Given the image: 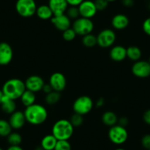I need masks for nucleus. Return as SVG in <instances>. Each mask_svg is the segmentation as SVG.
Segmentation results:
<instances>
[{
    "mask_svg": "<svg viewBox=\"0 0 150 150\" xmlns=\"http://www.w3.org/2000/svg\"><path fill=\"white\" fill-rule=\"evenodd\" d=\"M142 52L141 49L137 46H129L127 48V57L130 60L136 62L141 60Z\"/></svg>",
    "mask_w": 150,
    "mask_h": 150,
    "instance_id": "b1692460",
    "label": "nucleus"
},
{
    "mask_svg": "<svg viewBox=\"0 0 150 150\" xmlns=\"http://www.w3.org/2000/svg\"><path fill=\"white\" fill-rule=\"evenodd\" d=\"M148 62H149V63H150V57H149V60H148Z\"/></svg>",
    "mask_w": 150,
    "mask_h": 150,
    "instance_id": "de8ad7c7",
    "label": "nucleus"
},
{
    "mask_svg": "<svg viewBox=\"0 0 150 150\" xmlns=\"http://www.w3.org/2000/svg\"><path fill=\"white\" fill-rule=\"evenodd\" d=\"M128 123H129V121H128L127 118L126 117H122L118 120V125H121V126L124 127H126L127 126Z\"/></svg>",
    "mask_w": 150,
    "mask_h": 150,
    "instance_id": "e433bc0d",
    "label": "nucleus"
},
{
    "mask_svg": "<svg viewBox=\"0 0 150 150\" xmlns=\"http://www.w3.org/2000/svg\"><path fill=\"white\" fill-rule=\"evenodd\" d=\"M104 104H105V99H104L103 98H99L97 100V102H96V105L97 107H99V108H100V107L103 106Z\"/></svg>",
    "mask_w": 150,
    "mask_h": 150,
    "instance_id": "a19ab883",
    "label": "nucleus"
},
{
    "mask_svg": "<svg viewBox=\"0 0 150 150\" xmlns=\"http://www.w3.org/2000/svg\"><path fill=\"white\" fill-rule=\"evenodd\" d=\"M93 102L88 96H80L75 99L72 108L75 113L85 116L92 110L93 108Z\"/></svg>",
    "mask_w": 150,
    "mask_h": 150,
    "instance_id": "20e7f679",
    "label": "nucleus"
},
{
    "mask_svg": "<svg viewBox=\"0 0 150 150\" xmlns=\"http://www.w3.org/2000/svg\"><path fill=\"white\" fill-rule=\"evenodd\" d=\"M7 150H24L20 146H10Z\"/></svg>",
    "mask_w": 150,
    "mask_h": 150,
    "instance_id": "79ce46f5",
    "label": "nucleus"
},
{
    "mask_svg": "<svg viewBox=\"0 0 150 150\" xmlns=\"http://www.w3.org/2000/svg\"><path fill=\"white\" fill-rule=\"evenodd\" d=\"M16 10L23 18H30L35 14L37 5L35 0H17Z\"/></svg>",
    "mask_w": 150,
    "mask_h": 150,
    "instance_id": "423d86ee",
    "label": "nucleus"
},
{
    "mask_svg": "<svg viewBox=\"0 0 150 150\" xmlns=\"http://www.w3.org/2000/svg\"><path fill=\"white\" fill-rule=\"evenodd\" d=\"M9 123L13 129H20L24 126L27 122L24 112L20 110H16L11 114L9 118Z\"/></svg>",
    "mask_w": 150,
    "mask_h": 150,
    "instance_id": "2eb2a0df",
    "label": "nucleus"
},
{
    "mask_svg": "<svg viewBox=\"0 0 150 150\" xmlns=\"http://www.w3.org/2000/svg\"><path fill=\"white\" fill-rule=\"evenodd\" d=\"M71 125H73L74 127H79L81 126L84 122V119H83V116L78 114V113H74L71 116L70 119H69Z\"/></svg>",
    "mask_w": 150,
    "mask_h": 150,
    "instance_id": "c756f323",
    "label": "nucleus"
},
{
    "mask_svg": "<svg viewBox=\"0 0 150 150\" xmlns=\"http://www.w3.org/2000/svg\"><path fill=\"white\" fill-rule=\"evenodd\" d=\"M20 99H21V103H22V105H24L25 108H27V107H29L30 106V105L35 103V93L26 89V90L24 91V93H23V94L21 95V97H20Z\"/></svg>",
    "mask_w": 150,
    "mask_h": 150,
    "instance_id": "5701e85b",
    "label": "nucleus"
},
{
    "mask_svg": "<svg viewBox=\"0 0 150 150\" xmlns=\"http://www.w3.org/2000/svg\"><path fill=\"white\" fill-rule=\"evenodd\" d=\"M115 150H126V149H123V148H117V149H116Z\"/></svg>",
    "mask_w": 150,
    "mask_h": 150,
    "instance_id": "a18cd8bd",
    "label": "nucleus"
},
{
    "mask_svg": "<svg viewBox=\"0 0 150 150\" xmlns=\"http://www.w3.org/2000/svg\"><path fill=\"white\" fill-rule=\"evenodd\" d=\"M77 36V34L72 27L67 29L63 32V38L66 41H72Z\"/></svg>",
    "mask_w": 150,
    "mask_h": 150,
    "instance_id": "7c9ffc66",
    "label": "nucleus"
},
{
    "mask_svg": "<svg viewBox=\"0 0 150 150\" xmlns=\"http://www.w3.org/2000/svg\"><path fill=\"white\" fill-rule=\"evenodd\" d=\"M143 120L146 125H150V109L147 110L144 112L143 115Z\"/></svg>",
    "mask_w": 150,
    "mask_h": 150,
    "instance_id": "c9c22d12",
    "label": "nucleus"
},
{
    "mask_svg": "<svg viewBox=\"0 0 150 150\" xmlns=\"http://www.w3.org/2000/svg\"><path fill=\"white\" fill-rule=\"evenodd\" d=\"M13 51L9 44L0 43V66H7L12 61Z\"/></svg>",
    "mask_w": 150,
    "mask_h": 150,
    "instance_id": "ddd939ff",
    "label": "nucleus"
},
{
    "mask_svg": "<svg viewBox=\"0 0 150 150\" xmlns=\"http://www.w3.org/2000/svg\"><path fill=\"white\" fill-rule=\"evenodd\" d=\"M7 138L8 144L11 146H20L22 142V136L16 132H12Z\"/></svg>",
    "mask_w": 150,
    "mask_h": 150,
    "instance_id": "cd10ccee",
    "label": "nucleus"
},
{
    "mask_svg": "<svg viewBox=\"0 0 150 150\" xmlns=\"http://www.w3.org/2000/svg\"><path fill=\"white\" fill-rule=\"evenodd\" d=\"M27 122L32 125H41L47 121L48 112L44 105L35 103L27 107L24 111Z\"/></svg>",
    "mask_w": 150,
    "mask_h": 150,
    "instance_id": "f257e3e1",
    "label": "nucleus"
},
{
    "mask_svg": "<svg viewBox=\"0 0 150 150\" xmlns=\"http://www.w3.org/2000/svg\"><path fill=\"white\" fill-rule=\"evenodd\" d=\"M24 83H25L26 89L31 91L34 93L42 91L43 87L45 84L44 79L38 75H31L27 77Z\"/></svg>",
    "mask_w": 150,
    "mask_h": 150,
    "instance_id": "f8f14e48",
    "label": "nucleus"
},
{
    "mask_svg": "<svg viewBox=\"0 0 150 150\" xmlns=\"http://www.w3.org/2000/svg\"><path fill=\"white\" fill-rule=\"evenodd\" d=\"M0 150H3L2 148H0Z\"/></svg>",
    "mask_w": 150,
    "mask_h": 150,
    "instance_id": "09e8293b",
    "label": "nucleus"
},
{
    "mask_svg": "<svg viewBox=\"0 0 150 150\" xmlns=\"http://www.w3.org/2000/svg\"><path fill=\"white\" fill-rule=\"evenodd\" d=\"M97 45L102 48H110L113 46L116 40V34L112 29H104L96 35Z\"/></svg>",
    "mask_w": 150,
    "mask_h": 150,
    "instance_id": "6e6552de",
    "label": "nucleus"
},
{
    "mask_svg": "<svg viewBox=\"0 0 150 150\" xmlns=\"http://www.w3.org/2000/svg\"><path fill=\"white\" fill-rule=\"evenodd\" d=\"M50 20L54 27L57 30L62 32L70 28L71 24V19L66 15V13L58 16H53V17Z\"/></svg>",
    "mask_w": 150,
    "mask_h": 150,
    "instance_id": "4468645a",
    "label": "nucleus"
},
{
    "mask_svg": "<svg viewBox=\"0 0 150 150\" xmlns=\"http://www.w3.org/2000/svg\"><path fill=\"white\" fill-rule=\"evenodd\" d=\"M118 118L117 115L112 111L108 110L105 112L102 116V122L105 125L108 127H112L118 124Z\"/></svg>",
    "mask_w": 150,
    "mask_h": 150,
    "instance_id": "6ab92c4d",
    "label": "nucleus"
},
{
    "mask_svg": "<svg viewBox=\"0 0 150 150\" xmlns=\"http://www.w3.org/2000/svg\"><path fill=\"white\" fill-rule=\"evenodd\" d=\"M107 1H108L109 2H115V1H116V0H107Z\"/></svg>",
    "mask_w": 150,
    "mask_h": 150,
    "instance_id": "49530a36",
    "label": "nucleus"
},
{
    "mask_svg": "<svg viewBox=\"0 0 150 150\" xmlns=\"http://www.w3.org/2000/svg\"><path fill=\"white\" fill-rule=\"evenodd\" d=\"M49 84L52 86L53 91L60 93L66 88L67 81L63 74L61 72H54L50 76Z\"/></svg>",
    "mask_w": 150,
    "mask_h": 150,
    "instance_id": "9d476101",
    "label": "nucleus"
},
{
    "mask_svg": "<svg viewBox=\"0 0 150 150\" xmlns=\"http://www.w3.org/2000/svg\"><path fill=\"white\" fill-rule=\"evenodd\" d=\"M97 11H103L108 8L109 2L107 0H94L93 1Z\"/></svg>",
    "mask_w": 150,
    "mask_h": 150,
    "instance_id": "473e14b6",
    "label": "nucleus"
},
{
    "mask_svg": "<svg viewBox=\"0 0 150 150\" xmlns=\"http://www.w3.org/2000/svg\"><path fill=\"white\" fill-rule=\"evenodd\" d=\"M74 130V127L70 121L67 119H60L53 125L52 128V134L57 138V141H69L73 135Z\"/></svg>",
    "mask_w": 150,
    "mask_h": 150,
    "instance_id": "7ed1b4c3",
    "label": "nucleus"
},
{
    "mask_svg": "<svg viewBox=\"0 0 150 150\" xmlns=\"http://www.w3.org/2000/svg\"><path fill=\"white\" fill-rule=\"evenodd\" d=\"M2 90L5 96L9 99L16 100L20 99L26 90L25 83L18 78L10 79L4 83Z\"/></svg>",
    "mask_w": 150,
    "mask_h": 150,
    "instance_id": "f03ea898",
    "label": "nucleus"
},
{
    "mask_svg": "<svg viewBox=\"0 0 150 150\" xmlns=\"http://www.w3.org/2000/svg\"><path fill=\"white\" fill-rule=\"evenodd\" d=\"M57 140L52 134L47 135L42 138L41 142V146L44 150H54Z\"/></svg>",
    "mask_w": 150,
    "mask_h": 150,
    "instance_id": "4be33fe9",
    "label": "nucleus"
},
{
    "mask_svg": "<svg viewBox=\"0 0 150 150\" xmlns=\"http://www.w3.org/2000/svg\"><path fill=\"white\" fill-rule=\"evenodd\" d=\"M72 28L75 31L77 35L84 36L92 33L94 29V24L90 18L80 16L74 21Z\"/></svg>",
    "mask_w": 150,
    "mask_h": 150,
    "instance_id": "0eeeda50",
    "label": "nucleus"
},
{
    "mask_svg": "<svg viewBox=\"0 0 150 150\" xmlns=\"http://www.w3.org/2000/svg\"><path fill=\"white\" fill-rule=\"evenodd\" d=\"M69 6H78L84 0H66Z\"/></svg>",
    "mask_w": 150,
    "mask_h": 150,
    "instance_id": "4c0bfd02",
    "label": "nucleus"
},
{
    "mask_svg": "<svg viewBox=\"0 0 150 150\" xmlns=\"http://www.w3.org/2000/svg\"><path fill=\"white\" fill-rule=\"evenodd\" d=\"M143 30L147 35L150 36V17L146 18L143 23Z\"/></svg>",
    "mask_w": 150,
    "mask_h": 150,
    "instance_id": "f704fd0d",
    "label": "nucleus"
},
{
    "mask_svg": "<svg viewBox=\"0 0 150 150\" xmlns=\"http://www.w3.org/2000/svg\"><path fill=\"white\" fill-rule=\"evenodd\" d=\"M35 14L41 20L51 19L54 16L52 11L50 9L48 5H41L37 7Z\"/></svg>",
    "mask_w": 150,
    "mask_h": 150,
    "instance_id": "aec40b11",
    "label": "nucleus"
},
{
    "mask_svg": "<svg viewBox=\"0 0 150 150\" xmlns=\"http://www.w3.org/2000/svg\"><path fill=\"white\" fill-rule=\"evenodd\" d=\"M53 91L52 88V86H50L49 83H47V84H44V87H43L42 88V91L44 92L45 94H47V93H50V92H52Z\"/></svg>",
    "mask_w": 150,
    "mask_h": 150,
    "instance_id": "58836bf2",
    "label": "nucleus"
},
{
    "mask_svg": "<svg viewBox=\"0 0 150 150\" xmlns=\"http://www.w3.org/2000/svg\"><path fill=\"white\" fill-rule=\"evenodd\" d=\"M12 129L8 121L0 119V136L8 137L12 132Z\"/></svg>",
    "mask_w": 150,
    "mask_h": 150,
    "instance_id": "bb28decb",
    "label": "nucleus"
},
{
    "mask_svg": "<svg viewBox=\"0 0 150 150\" xmlns=\"http://www.w3.org/2000/svg\"><path fill=\"white\" fill-rule=\"evenodd\" d=\"M4 97H5V95H4L3 91H2V90H0V104H1V102L3 100Z\"/></svg>",
    "mask_w": 150,
    "mask_h": 150,
    "instance_id": "37998d69",
    "label": "nucleus"
},
{
    "mask_svg": "<svg viewBox=\"0 0 150 150\" xmlns=\"http://www.w3.org/2000/svg\"><path fill=\"white\" fill-rule=\"evenodd\" d=\"M54 150H71V145L69 141L60 140L57 141Z\"/></svg>",
    "mask_w": 150,
    "mask_h": 150,
    "instance_id": "2f4dec72",
    "label": "nucleus"
},
{
    "mask_svg": "<svg viewBox=\"0 0 150 150\" xmlns=\"http://www.w3.org/2000/svg\"><path fill=\"white\" fill-rule=\"evenodd\" d=\"M141 145L146 150H150V134H146L142 137Z\"/></svg>",
    "mask_w": 150,
    "mask_h": 150,
    "instance_id": "72a5a7b5",
    "label": "nucleus"
},
{
    "mask_svg": "<svg viewBox=\"0 0 150 150\" xmlns=\"http://www.w3.org/2000/svg\"><path fill=\"white\" fill-rule=\"evenodd\" d=\"M110 57L115 62H122L127 58V48L122 45L112 46L110 51Z\"/></svg>",
    "mask_w": 150,
    "mask_h": 150,
    "instance_id": "f3484780",
    "label": "nucleus"
},
{
    "mask_svg": "<svg viewBox=\"0 0 150 150\" xmlns=\"http://www.w3.org/2000/svg\"><path fill=\"white\" fill-rule=\"evenodd\" d=\"M61 99V95L60 92L52 91L50 93L46 94L45 102L49 105H54L58 103Z\"/></svg>",
    "mask_w": 150,
    "mask_h": 150,
    "instance_id": "393cba45",
    "label": "nucleus"
},
{
    "mask_svg": "<svg viewBox=\"0 0 150 150\" xmlns=\"http://www.w3.org/2000/svg\"><path fill=\"white\" fill-rule=\"evenodd\" d=\"M16 100L11 99L5 96L3 100L1 102V108L2 111L7 114H12L13 112L16 110Z\"/></svg>",
    "mask_w": 150,
    "mask_h": 150,
    "instance_id": "412c9836",
    "label": "nucleus"
},
{
    "mask_svg": "<svg viewBox=\"0 0 150 150\" xmlns=\"http://www.w3.org/2000/svg\"><path fill=\"white\" fill-rule=\"evenodd\" d=\"M48 5L54 16L66 13V10L69 6L66 0H49Z\"/></svg>",
    "mask_w": 150,
    "mask_h": 150,
    "instance_id": "dca6fc26",
    "label": "nucleus"
},
{
    "mask_svg": "<svg viewBox=\"0 0 150 150\" xmlns=\"http://www.w3.org/2000/svg\"><path fill=\"white\" fill-rule=\"evenodd\" d=\"M82 43L87 48H92L97 45V38L96 36L92 33L83 36Z\"/></svg>",
    "mask_w": 150,
    "mask_h": 150,
    "instance_id": "a878e982",
    "label": "nucleus"
},
{
    "mask_svg": "<svg viewBox=\"0 0 150 150\" xmlns=\"http://www.w3.org/2000/svg\"><path fill=\"white\" fill-rule=\"evenodd\" d=\"M66 15L70 19L75 20L78 18L79 17H80L78 6H69V8L66 11Z\"/></svg>",
    "mask_w": 150,
    "mask_h": 150,
    "instance_id": "c85d7f7f",
    "label": "nucleus"
},
{
    "mask_svg": "<svg viewBox=\"0 0 150 150\" xmlns=\"http://www.w3.org/2000/svg\"><path fill=\"white\" fill-rule=\"evenodd\" d=\"M108 138L109 140L116 145L124 144L128 139V132L126 127L116 125L110 127L108 130Z\"/></svg>",
    "mask_w": 150,
    "mask_h": 150,
    "instance_id": "39448f33",
    "label": "nucleus"
},
{
    "mask_svg": "<svg viewBox=\"0 0 150 150\" xmlns=\"http://www.w3.org/2000/svg\"><path fill=\"white\" fill-rule=\"evenodd\" d=\"M78 9L80 16L90 19L93 18L98 12L94 2L91 0H84L80 5H78Z\"/></svg>",
    "mask_w": 150,
    "mask_h": 150,
    "instance_id": "9b49d317",
    "label": "nucleus"
},
{
    "mask_svg": "<svg viewBox=\"0 0 150 150\" xmlns=\"http://www.w3.org/2000/svg\"><path fill=\"white\" fill-rule=\"evenodd\" d=\"M122 3L126 8H131L134 5V0H122Z\"/></svg>",
    "mask_w": 150,
    "mask_h": 150,
    "instance_id": "ea45409f",
    "label": "nucleus"
},
{
    "mask_svg": "<svg viewBox=\"0 0 150 150\" xmlns=\"http://www.w3.org/2000/svg\"><path fill=\"white\" fill-rule=\"evenodd\" d=\"M129 24V19L128 16L122 13L115 15L111 20L112 27L116 30H122L126 29Z\"/></svg>",
    "mask_w": 150,
    "mask_h": 150,
    "instance_id": "a211bd4d",
    "label": "nucleus"
},
{
    "mask_svg": "<svg viewBox=\"0 0 150 150\" xmlns=\"http://www.w3.org/2000/svg\"><path fill=\"white\" fill-rule=\"evenodd\" d=\"M132 73L138 78H147L150 76V63L146 60H138L132 65Z\"/></svg>",
    "mask_w": 150,
    "mask_h": 150,
    "instance_id": "1a4fd4ad",
    "label": "nucleus"
},
{
    "mask_svg": "<svg viewBox=\"0 0 150 150\" xmlns=\"http://www.w3.org/2000/svg\"><path fill=\"white\" fill-rule=\"evenodd\" d=\"M35 150H44V148H43V147L40 145V146H38L35 149Z\"/></svg>",
    "mask_w": 150,
    "mask_h": 150,
    "instance_id": "c03bdc74",
    "label": "nucleus"
}]
</instances>
